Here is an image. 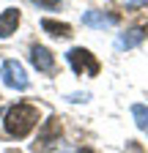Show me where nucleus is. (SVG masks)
Listing matches in <instances>:
<instances>
[{"label": "nucleus", "mask_w": 148, "mask_h": 153, "mask_svg": "<svg viewBox=\"0 0 148 153\" xmlns=\"http://www.w3.org/2000/svg\"><path fill=\"white\" fill-rule=\"evenodd\" d=\"M36 123H39V109L30 107V104H14V107L6 112V118H3L6 131L11 134V137H16V140L28 137Z\"/></svg>", "instance_id": "nucleus-1"}, {"label": "nucleus", "mask_w": 148, "mask_h": 153, "mask_svg": "<svg viewBox=\"0 0 148 153\" xmlns=\"http://www.w3.org/2000/svg\"><path fill=\"white\" fill-rule=\"evenodd\" d=\"M66 57H69L71 68L77 71V74H90V76H96V74H99V60H96V57L90 55L88 49H82V47H74Z\"/></svg>", "instance_id": "nucleus-2"}, {"label": "nucleus", "mask_w": 148, "mask_h": 153, "mask_svg": "<svg viewBox=\"0 0 148 153\" xmlns=\"http://www.w3.org/2000/svg\"><path fill=\"white\" fill-rule=\"evenodd\" d=\"M0 76H3V82L14 90H25L28 88V74L22 68V63H16V60H6L3 68H0Z\"/></svg>", "instance_id": "nucleus-3"}, {"label": "nucleus", "mask_w": 148, "mask_h": 153, "mask_svg": "<svg viewBox=\"0 0 148 153\" xmlns=\"http://www.w3.org/2000/svg\"><path fill=\"white\" fill-rule=\"evenodd\" d=\"M55 142H61V123H58V118H49L39 134V140H36V150H49V145H55Z\"/></svg>", "instance_id": "nucleus-4"}, {"label": "nucleus", "mask_w": 148, "mask_h": 153, "mask_svg": "<svg viewBox=\"0 0 148 153\" xmlns=\"http://www.w3.org/2000/svg\"><path fill=\"white\" fill-rule=\"evenodd\" d=\"M115 22H118V19H115L113 14H104V11H85V16H82V25L93 27V30H104V27H113Z\"/></svg>", "instance_id": "nucleus-5"}, {"label": "nucleus", "mask_w": 148, "mask_h": 153, "mask_svg": "<svg viewBox=\"0 0 148 153\" xmlns=\"http://www.w3.org/2000/svg\"><path fill=\"white\" fill-rule=\"evenodd\" d=\"M30 60H33V66L39 71H52V66H55V57H52V52L47 47H33L30 49Z\"/></svg>", "instance_id": "nucleus-6"}, {"label": "nucleus", "mask_w": 148, "mask_h": 153, "mask_svg": "<svg viewBox=\"0 0 148 153\" xmlns=\"http://www.w3.org/2000/svg\"><path fill=\"white\" fill-rule=\"evenodd\" d=\"M16 25H19V11L16 8H6L3 14H0V38H8Z\"/></svg>", "instance_id": "nucleus-7"}, {"label": "nucleus", "mask_w": 148, "mask_h": 153, "mask_svg": "<svg viewBox=\"0 0 148 153\" xmlns=\"http://www.w3.org/2000/svg\"><path fill=\"white\" fill-rule=\"evenodd\" d=\"M145 38V27H135V30H129V33H123L118 41H115V47L118 49H132V47H137L140 41Z\"/></svg>", "instance_id": "nucleus-8"}, {"label": "nucleus", "mask_w": 148, "mask_h": 153, "mask_svg": "<svg viewBox=\"0 0 148 153\" xmlns=\"http://www.w3.org/2000/svg\"><path fill=\"white\" fill-rule=\"evenodd\" d=\"M41 27L47 30V33H52V36H71V27L66 25V22H55V19H41Z\"/></svg>", "instance_id": "nucleus-9"}, {"label": "nucleus", "mask_w": 148, "mask_h": 153, "mask_svg": "<svg viewBox=\"0 0 148 153\" xmlns=\"http://www.w3.org/2000/svg\"><path fill=\"white\" fill-rule=\"evenodd\" d=\"M132 115H135V123L143 134H148V107L145 104H135L132 107Z\"/></svg>", "instance_id": "nucleus-10"}, {"label": "nucleus", "mask_w": 148, "mask_h": 153, "mask_svg": "<svg viewBox=\"0 0 148 153\" xmlns=\"http://www.w3.org/2000/svg\"><path fill=\"white\" fill-rule=\"evenodd\" d=\"M30 3H36V6H41V8H55L61 3V0H30Z\"/></svg>", "instance_id": "nucleus-11"}, {"label": "nucleus", "mask_w": 148, "mask_h": 153, "mask_svg": "<svg viewBox=\"0 0 148 153\" xmlns=\"http://www.w3.org/2000/svg\"><path fill=\"white\" fill-rule=\"evenodd\" d=\"M69 99H71V101H88V93H71Z\"/></svg>", "instance_id": "nucleus-12"}, {"label": "nucleus", "mask_w": 148, "mask_h": 153, "mask_svg": "<svg viewBox=\"0 0 148 153\" xmlns=\"http://www.w3.org/2000/svg\"><path fill=\"white\" fill-rule=\"evenodd\" d=\"M126 3H132V6H143V3H148V0H126Z\"/></svg>", "instance_id": "nucleus-13"}, {"label": "nucleus", "mask_w": 148, "mask_h": 153, "mask_svg": "<svg viewBox=\"0 0 148 153\" xmlns=\"http://www.w3.org/2000/svg\"><path fill=\"white\" fill-rule=\"evenodd\" d=\"M80 153H93V150H88V148H85V150H80Z\"/></svg>", "instance_id": "nucleus-14"}]
</instances>
